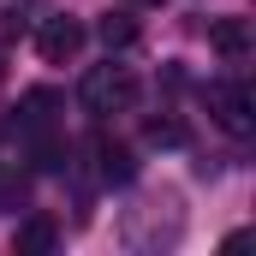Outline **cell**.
Masks as SVG:
<instances>
[{"label":"cell","instance_id":"cell-3","mask_svg":"<svg viewBox=\"0 0 256 256\" xmlns=\"http://www.w3.org/2000/svg\"><path fill=\"white\" fill-rule=\"evenodd\" d=\"M208 48L226 54V60L250 54V18H214V24H208Z\"/></svg>","mask_w":256,"mask_h":256},{"label":"cell","instance_id":"cell-5","mask_svg":"<svg viewBox=\"0 0 256 256\" xmlns=\"http://www.w3.org/2000/svg\"><path fill=\"white\" fill-rule=\"evenodd\" d=\"M54 238H60V226H54L48 214H30V220L18 226V250H24V256H48Z\"/></svg>","mask_w":256,"mask_h":256},{"label":"cell","instance_id":"cell-8","mask_svg":"<svg viewBox=\"0 0 256 256\" xmlns=\"http://www.w3.org/2000/svg\"><path fill=\"white\" fill-rule=\"evenodd\" d=\"M48 108H54V90H30L24 96V120H48Z\"/></svg>","mask_w":256,"mask_h":256},{"label":"cell","instance_id":"cell-4","mask_svg":"<svg viewBox=\"0 0 256 256\" xmlns=\"http://www.w3.org/2000/svg\"><path fill=\"white\" fill-rule=\"evenodd\" d=\"M214 120H220L226 131H238V137H244V131H250V96H244V90H232V84H220V90H214Z\"/></svg>","mask_w":256,"mask_h":256},{"label":"cell","instance_id":"cell-2","mask_svg":"<svg viewBox=\"0 0 256 256\" xmlns=\"http://www.w3.org/2000/svg\"><path fill=\"white\" fill-rule=\"evenodd\" d=\"M84 42H90V30H84V18H48L42 30H36V54L48 66H66L84 54Z\"/></svg>","mask_w":256,"mask_h":256},{"label":"cell","instance_id":"cell-7","mask_svg":"<svg viewBox=\"0 0 256 256\" xmlns=\"http://www.w3.org/2000/svg\"><path fill=\"white\" fill-rule=\"evenodd\" d=\"M102 155V179H131V149L126 143H96Z\"/></svg>","mask_w":256,"mask_h":256},{"label":"cell","instance_id":"cell-1","mask_svg":"<svg viewBox=\"0 0 256 256\" xmlns=\"http://www.w3.org/2000/svg\"><path fill=\"white\" fill-rule=\"evenodd\" d=\"M137 102V78L126 66H96L84 78V108L90 114H114V108H131Z\"/></svg>","mask_w":256,"mask_h":256},{"label":"cell","instance_id":"cell-9","mask_svg":"<svg viewBox=\"0 0 256 256\" xmlns=\"http://www.w3.org/2000/svg\"><path fill=\"white\" fill-rule=\"evenodd\" d=\"M149 143H185V126H173V120H149Z\"/></svg>","mask_w":256,"mask_h":256},{"label":"cell","instance_id":"cell-6","mask_svg":"<svg viewBox=\"0 0 256 256\" xmlns=\"http://www.w3.org/2000/svg\"><path fill=\"white\" fill-rule=\"evenodd\" d=\"M96 36H102L108 48H131L143 30H137V18H126V12H120V18H102V30H96Z\"/></svg>","mask_w":256,"mask_h":256}]
</instances>
